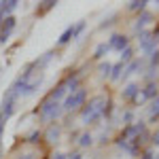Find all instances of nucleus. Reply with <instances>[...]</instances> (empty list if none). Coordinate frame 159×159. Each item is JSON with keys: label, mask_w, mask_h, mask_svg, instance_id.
<instances>
[{"label": "nucleus", "mask_w": 159, "mask_h": 159, "mask_svg": "<svg viewBox=\"0 0 159 159\" xmlns=\"http://www.w3.org/2000/svg\"><path fill=\"white\" fill-rule=\"evenodd\" d=\"M106 96H93V98L89 100V104L83 106L81 110V121L85 123V125H93V123H98L102 117H104V108H106Z\"/></svg>", "instance_id": "f257e3e1"}, {"label": "nucleus", "mask_w": 159, "mask_h": 159, "mask_svg": "<svg viewBox=\"0 0 159 159\" xmlns=\"http://www.w3.org/2000/svg\"><path fill=\"white\" fill-rule=\"evenodd\" d=\"M61 112H64V110H61V104L60 102H53V100H49V98H45L43 104L38 106V117H40V121H45V123L55 121Z\"/></svg>", "instance_id": "f03ea898"}, {"label": "nucleus", "mask_w": 159, "mask_h": 159, "mask_svg": "<svg viewBox=\"0 0 159 159\" xmlns=\"http://www.w3.org/2000/svg\"><path fill=\"white\" fill-rule=\"evenodd\" d=\"M85 100H87V89L79 87L76 91L68 93V96L64 98V102H61V110H64V112H74V110L81 108V106H85Z\"/></svg>", "instance_id": "7ed1b4c3"}, {"label": "nucleus", "mask_w": 159, "mask_h": 159, "mask_svg": "<svg viewBox=\"0 0 159 159\" xmlns=\"http://www.w3.org/2000/svg\"><path fill=\"white\" fill-rule=\"evenodd\" d=\"M17 102H19V96L9 87L7 93H4V98H2V106H0V117H2L4 121L11 119L13 115H15V110H17Z\"/></svg>", "instance_id": "20e7f679"}, {"label": "nucleus", "mask_w": 159, "mask_h": 159, "mask_svg": "<svg viewBox=\"0 0 159 159\" xmlns=\"http://www.w3.org/2000/svg\"><path fill=\"white\" fill-rule=\"evenodd\" d=\"M138 43H140V49L144 51V53H153V51H157V43L159 38L153 34V32H140V38H138Z\"/></svg>", "instance_id": "39448f33"}, {"label": "nucleus", "mask_w": 159, "mask_h": 159, "mask_svg": "<svg viewBox=\"0 0 159 159\" xmlns=\"http://www.w3.org/2000/svg\"><path fill=\"white\" fill-rule=\"evenodd\" d=\"M15 25H17V19H15L13 15L4 17V21H2V25H0V45H4V43L9 40L11 32L15 30Z\"/></svg>", "instance_id": "423d86ee"}, {"label": "nucleus", "mask_w": 159, "mask_h": 159, "mask_svg": "<svg viewBox=\"0 0 159 159\" xmlns=\"http://www.w3.org/2000/svg\"><path fill=\"white\" fill-rule=\"evenodd\" d=\"M108 49H115V51H119L121 53L123 49H127L129 47V38L125 36V34H112V36L108 38Z\"/></svg>", "instance_id": "0eeeda50"}, {"label": "nucleus", "mask_w": 159, "mask_h": 159, "mask_svg": "<svg viewBox=\"0 0 159 159\" xmlns=\"http://www.w3.org/2000/svg\"><path fill=\"white\" fill-rule=\"evenodd\" d=\"M157 96H159V93H157V83L151 81V83H147V87L140 91V96H138L136 102H151V100H155Z\"/></svg>", "instance_id": "6e6552de"}, {"label": "nucleus", "mask_w": 159, "mask_h": 159, "mask_svg": "<svg viewBox=\"0 0 159 159\" xmlns=\"http://www.w3.org/2000/svg\"><path fill=\"white\" fill-rule=\"evenodd\" d=\"M81 79H83V72H74V74H68L61 83H64V87H66V91H68V93H72V91H76V89H79Z\"/></svg>", "instance_id": "1a4fd4ad"}, {"label": "nucleus", "mask_w": 159, "mask_h": 159, "mask_svg": "<svg viewBox=\"0 0 159 159\" xmlns=\"http://www.w3.org/2000/svg\"><path fill=\"white\" fill-rule=\"evenodd\" d=\"M140 96V85L138 83H127V87L121 91V98L127 100V102H136Z\"/></svg>", "instance_id": "9d476101"}, {"label": "nucleus", "mask_w": 159, "mask_h": 159, "mask_svg": "<svg viewBox=\"0 0 159 159\" xmlns=\"http://www.w3.org/2000/svg\"><path fill=\"white\" fill-rule=\"evenodd\" d=\"M142 64H144L142 60H132L129 64H127V66H125V68H123L121 79H123V81H127V79H129L132 74H136L138 70H140V68H142Z\"/></svg>", "instance_id": "9b49d317"}, {"label": "nucleus", "mask_w": 159, "mask_h": 159, "mask_svg": "<svg viewBox=\"0 0 159 159\" xmlns=\"http://www.w3.org/2000/svg\"><path fill=\"white\" fill-rule=\"evenodd\" d=\"M151 19H153V15H151L148 11H142V15H140V17L136 19L134 30H136V32H138V30H140V32H144V28H147V25L151 24Z\"/></svg>", "instance_id": "f8f14e48"}, {"label": "nucleus", "mask_w": 159, "mask_h": 159, "mask_svg": "<svg viewBox=\"0 0 159 159\" xmlns=\"http://www.w3.org/2000/svg\"><path fill=\"white\" fill-rule=\"evenodd\" d=\"M68 96V91H66V87H64V83H57V87H53V91H51L47 98L53 100V102H61V100Z\"/></svg>", "instance_id": "ddd939ff"}, {"label": "nucleus", "mask_w": 159, "mask_h": 159, "mask_svg": "<svg viewBox=\"0 0 159 159\" xmlns=\"http://www.w3.org/2000/svg\"><path fill=\"white\" fill-rule=\"evenodd\" d=\"M148 121L151 123H155L159 119V96L155 100H151V104H148Z\"/></svg>", "instance_id": "4468645a"}, {"label": "nucleus", "mask_w": 159, "mask_h": 159, "mask_svg": "<svg viewBox=\"0 0 159 159\" xmlns=\"http://www.w3.org/2000/svg\"><path fill=\"white\" fill-rule=\"evenodd\" d=\"M72 36H74V25H68V28H66V30L60 34V38H57V45H60V47H61V45H68V43L72 40Z\"/></svg>", "instance_id": "2eb2a0df"}, {"label": "nucleus", "mask_w": 159, "mask_h": 159, "mask_svg": "<svg viewBox=\"0 0 159 159\" xmlns=\"http://www.w3.org/2000/svg\"><path fill=\"white\" fill-rule=\"evenodd\" d=\"M53 55H55L53 51H47V53H45L43 57H38V60H34V61H32V66L40 70V68H45V66H47V64H49V61L53 60Z\"/></svg>", "instance_id": "dca6fc26"}, {"label": "nucleus", "mask_w": 159, "mask_h": 159, "mask_svg": "<svg viewBox=\"0 0 159 159\" xmlns=\"http://www.w3.org/2000/svg\"><path fill=\"white\" fill-rule=\"evenodd\" d=\"M17 7H19V2H17V0H7V2H2V7H0V13H2L4 17H9V15H11V13L15 11Z\"/></svg>", "instance_id": "f3484780"}, {"label": "nucleus", "mask_w": 159, "mask_h": 159, "mask_svg": "<svg viewBox=\"0 0 159 159\" xmlns=\"http://www.w3.org/2000/svg\"><path fill=\"white\" fill-rule=\"evenodd\" d=\"M60 134H61L60 125H51L49 129H47V134H45V140H47V142H57Z\"/></svg>", "instance_id": "a211bd4d"}, {"label": "nucleus", "mask_w": 159, "mask_h": 159, "mask_svg": "<svg viewBox=\"0 0 159 159\" xmlns=\"http://www.w3.org/2000/svg\"><path fill=\"white\" fill-rule=\"evenodd\" d=\"M123 68H125V66H123L121 61H117V64H112V68H110V81H119V79H121V74H123Z\"/></svg>", "instance_id": "6ab92c4d"}, {"label": "nucleus", "mask_w": 159, "mask_h": 159, "mask_svg": "<svg viewBox=\"0 0 159 159\" xmlns=\"http://www.w3.org/2000/svg\"><path fill=\"white\" fill-rule=\"evenodd\" d=\"M91 144H93V134L91 132H83V134L79 136V147L87 148V147H91Z\"/></svg>", "instance_id": "aec40b11"}, {"label": "nucleus", "mask_w": 159, "mask_h": 159, "mask_svg": "<svg viewBox=\"0 0 159 159\" xmlns=\"http://www.w3.org/2000/svg\"><path fill=\"white\" fill-rule=\"evenodd\" d=\"M132 60H134V49H132V47L123 49V51H121V60H119V61H121L123 66H127V64H129Z\"/></svg>", "instance_id": "412c9836"}, {"label": "nucleus", "mask_w": 159, "mask_h": 159, "mask_svg": "<svg viewBox=\"0 0 159 159\" xmlns=\"http://www.w3.org/2000/svg\"><path fill=\"white\" fill-rule=\"evenodd\" d=\"M147 0H134V2H129L127 4V11H144L147 9Z\"/></svg>", "instance_id": "4be33fe9"}, {"label": "nucleus", "mask_w": 159, "mask_h": 159, "mask_svg": "<svg viewBox=\"0 0 159 159\" xmlns=\"http://www.w3.org/2000/svg\"><path fill=\"white\" fill-rule=\"evenodd\" d=\"M108 51H110L108 45H106V43H102V45H98V47H96V51H93V57H96V60H100V57H104Z\"/></svg>", "instance_id": "5701e85b"}, {"label": "nucleus", "mask_w": 159, "mask_h": 159, "mask_svg": "<svg viewBox=\"0 0 159 159\" xmlns=\"http://www.w3.org/2000/svg\"><path fill=\"white\" fill-rule=\"evenodd\" d=\"M85 28H87V21H79V24H74V40H79L81 38V34L85 32Z\"/></svg>", "instance_id": "b1692460"}, {"label": "nucleus", "mask_w": 159, "mask_h": 159, "mask_svg": "<svg viewBox=\"0 0 159 159\" xmlns=\"http://www.w3.org/2000/svg\"><path fill=\"white\" fill-rule=\"evenodd\" d=\"M110 68H112V64H108V61H102V64L98 66L100 76H106V79H108V76H110Z\"/></svg>", "instance_id": "393cba45"}, {"label": "nucleus", "mask_w": 159, "mask_h": 159, "mask_svg": "<svg viewBox=\"0 0 159 159\" xmlns=\"http://www.w3.org/2000/svg\"><path fill=\"white\" fill-rule=\"evenodd\" d=\"M148 66H151V70H155V68L159 66V49L151 53V57H148Z\"/></svg>", "instance_id": "a878e982"}, {"label": "nucleus", "mask_w": 159, "mask_h": 159, "mask_svg": "<svg viewBox=\"0 0 159 159\" xmlns=\"http://www.w3.org/2000/svg\"><path fill=\"white\" fill-rule=\"evenodd\" d=\"M40 136H43V134H40V129H34L32 134L28 136V142H30V144H36L38 140H40Z\"/></svg>", "instance_id": "bb28decb"}, {"label": "nucleus", "mask_w": 159, "mask_h": 159, "mask_svg": "<svg viewBox=\"0 0 159 159\" xmlns=\"http://www.w3.org/2000/svg\"><path fill=\"white\" fill-rule=\"evenodd\" d=\"M123 123H125V127L134 123V112H132V110H125V112H123Z\"/></svg>", "instance_id": "cd10ccee"}, {"label": "nucleus", "mask_w": 159, "mask_h": 159, "mask_svg": "<svg viewBox=\"0 0 159 159\" xmlns=\"http://www.w3.org/2000/svg\"><path fill=\"white\" fill-rule=\"evenodd\" d=\"M15 159H36V153H19Z\"/></svg>", "instance_id": "c85d7f7f"}, {"label": "nucleus", "mask_w": 159, "mask_h": 159, "mask_svg": "<svg viewBox=\"0 0 159 159\" xmlns=\"http://www.w3.org/2000/svg\"><path fill=\"white\" fill-rule=\"evenodd\" d=\"M55 4H57L55 0H49V2H43V9H40V11H49V9H53V7H55Z\"/></svg>", "instance_id": "c756f323"}, {"label": "nucleus", "mask_w": 159, "mask_h": 159, "mask_svg": "<svg viewBox=\"0 0 159 159\" xmlns=\"http://www.w3.org/2000/svg\"><path fill=\"white\" fill-rule=\"evenodd\" d=\"M155 157V153H153V148H147L144 153H142V159H153Z\"/></svg>", "instance_id": "7c9ffc66"}, {"label": "nucleus", "mask_w": 159, "mask_h": 159, "mask_svg": "<svg viewBox=\"0 0 159 159\" xmlns=\"http://www.w3.org/2000/svg\"><path fill=\"white\" fill-rule=\"evenodd\" d=\"M4 125H7V121L0 117V140H2V136H4Z\"/></svg>", "instance_id": "2f4dec72"}, {"label": "nucleus", "mask_w": 159, "mask_h": 159, "mask_svg": "<svg viewBox=\"0 0 159 159\" xmlns=\"http://www.w3.org/2000/svg\"><path fill=\"white\" fill-rule=\"evenodd\" d=\"M66 159H83L81 153H70V155H66Z\"/></svg>", "instance_id": "473e14b6"}, {"label": "nucleus", "mask_w": 159, "mask_h": 159, "mask_svg": "<svg viewBox=\"0 0 159 159\" xmlns=\"http://www.w3.org/2000/svg\"><path fill=\"white\" fill-rule=\"evenodd\" d=\"M153 144H155V147H159V129L153 134Z\"/></svg>", "instance_id": "72a5a7b5"}, {"label": "nucleus", "mask_w": 159, "mask_h": 159, "mask_svg": "<svg viewBox=\"0 0 159 159\" xmlns=\"http://www.w3.org/2000/svg\"><path fill=\"white\" fill-rule=\"evenodd\" d=\"M53 159H66V155H64V153H55V155H53Z\"/></svg>", "instance_id": "f704fd0d"}, {"label": "nucleus", "mask_w": 159, "mask_h": 159, "mask_svg": "<svg viewBox=\"0 0 159 159\" xmlns=\"http://www.w3.org/2000/svg\"><path fill=\"white\" fill-rule=\"evenodd\" d=\"M2 21H4V15H2V13H0V25H2Z\"/></svg>", "instance_id": "c9c22d12"}, {"label": "nucleus", "mask_w": 159, "mask_h": 159, "mask_svg": "<svg viewBox=\"0 0 159 159\" xmlns=\"http://www.w3.org/2000/svg\"><path fill=\"white\" fill-rule=\"evenodd\" d=\"M153 159H159V155H155V157H153Z\"/></svg>", "instance_id": "e433bc0d"}, {"label": "nucleus", "mask_w": 159, "mask_h": 159, "mask_svg": "<svg viewBox=\"0 0 159 159\" xmlns=\"http://www.w3.org/2000/svg\"><path fill=\"white\" fill-rule=\"evenodd\" d=\"M0 7H2V2H0Z\"/></svg>", "instance_id": "4c0bfd02"}]
</instances>
